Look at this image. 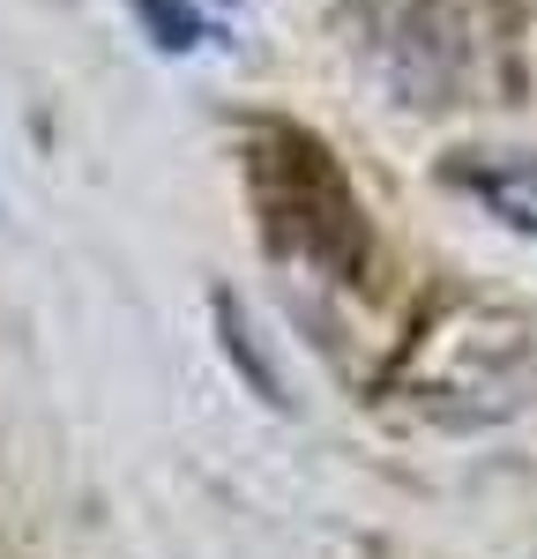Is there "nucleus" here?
Returning <instances> with one entry per match:
<instances>
[{"label": "nucleus", "mask_w": 537, "mask_h": 559, "mask_svg": "<svg viewBox=\"0 0 537 559\" xmlns=\"http://www.w3.org/2000/svg\"><path fill=\"white\" fill-rule=\"evenodd\" d=\"M254 202L268 210V231H276L284 254L321 261L336 276H351L366 261V210L313 134L268 128L254 142Z\"/></svg>", "instance_id": "f257e3e1"}, {"label": "nucleus", "mask_w": 537, "mask_h": 559, "mask_svg": "<svg viewBox=\"0 0 537 559\" xmlns=\"http://www.w3.org/2000/svg\"><path fill=\"white\" fill-rule=\"evenodd\" d=\"M441 173L486 216H500L508 231H537V157H523V150H455Z\"/></svg>", "instance_id": "f03ea898"}, {"label": "nucleus", "mask_w": 537, "mask_h": 559, "mask_svg": "<svg viewBox=\"0 0 537 559\" xmlns=\"http://www.w3.org/2000/svg\"><path fill=\"white\" fill-rule=\"evenodd\" d=\"M210 321H217V350L231 358V366H239V381L254 388V395H262L268 411H284V381H276V366L262 358V336H254V321H247V306L231 299L224 284L210 292Z\"/></svg>", "instance_id": "7ed1b4c3"}, {"label": "nucleus", "mask_w": 537, "mask_h": 559, "mask_svg": "<svg viewBox=\"0 0 537 559\" xmlns=\"http://www.w3.org/2000/svg\"><path fill=\"white\" fill-rule=\"evenodd\" d=\"M134 23L150 31L157 52H194V45L210 38V31H202V15H194L187 0H134Z\"/></svg>", "instance_id": "20e7f679"}]
</instances>
